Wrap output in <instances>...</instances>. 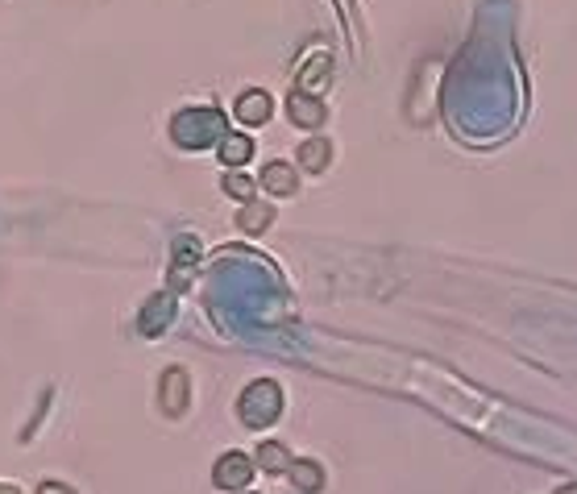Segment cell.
Segmentation results:
<instances>
[{
  "label": "cell",
  "mask_w": 577,
  "mask_h": 494,
  "mask_svg": "<svg viewBox=\"0 0 577 494\" xmlns=\"http://www.w3.org/2000/svg\"><path fill=\"white\" fill-rule=\"evenodd\" d=\"M262 187H266V196H299V171L291 162H266Z\"/></svg>",
  "instance_id": "obj_4"
},
{
  "label": "cell",
  "mask_w": 577,
  "mask_h": 494,
  "mask_svg": "<svg viewBox=\"0 0 577 494\" xmlns=\"http://www.w3.org/2000/svg\"><path fill=\"white\" fill-rule=\"evenodd\" d=\"M328 71H333V63L324 59V54H316V59L299 71V88L295 92H308V96H320V88H324V79H328Z\"/></svg>",
  "instance_id": "obj_10"
},
{
  "label": "cell",
  "mask_w": 577,
  "mask_h": 494,
  "mask_svg": "<svg viewBox=\"0 0 577 494\" xmlns=\"http://www.w3.org/2000/svg\"><path fill=\"white\" fill-rule=\"evenodd\" d=\"M171 133H175V142L179 146H187V150H204V146H212L216 137L225 133V117L216 113V108H191V113H179L175 117V125H171Z\"/></svg>",
  "instance_id": "obj_2"
},
{
  "label": "cell",
  "mask_w": 577,
  "mask_h": 494,
  "mask_svg": "<svg viewBox=\"0 0 577 494\" xmlns=\"http://www.w3.org/2000/svg\"><path fill=\"white\" fill-rule=\"evenodd\" d=\"M38 494H75L71 486H63V482H42L38 486Z\"/></svg>",
  "instance_id": "obj_16"
},
{
  "label": "cell",
  "mask_w": 577,
  "mask_h": 494,
  "mask_svg": "<svg viewBox=\"0 0 577 494\" xmlns=\"http://www.w3.org/2000/svg\"><path fill=\"white\" fill-rule=\"evenodd\" d=\"M0 494H17V486H0Z\"/></svg>",
  "instance_id": "obj_18"
},
{
  "label": "cell",
  "mask_w": 577,
  "mask_h": 494,
  "mask_svg": "<svg viewBox=\"0 0 577 494\" xmlns=\"http://www.w3.org/2000/svg\"><path fill=\"white\" fill-rule=\"evenodd\" d=\"M258 465H262L266 474H287V470H291V453H287L283 445H274V441H262Z\"/></svg>",
  "instance_id": "obj_12"
},
{
  "label": "cell",
  "mask_w": 577,
  "mask_h": 494,
  "mask_svg": "<svg viewBox=\"0 0 577 494\" xmlns=\"http://www.w3.org/2000/svg\"><path fill=\"white\" fill-rule=\"evenodd\" d=\"M225 191H229L233 200H241V204H250V200H254V183L245 179L241 171H229V175H225Z\"/></svg>",
  "instance_id": "obj_15"
},
{
  "label": "cell",
  "mask_w": 577,
  "mask_h": 494,
  "mask_svg": "<svg viewBox=\"0 0 577 494\" xmlns=\"http://www.w3.org/2000/svg\"><path fill=\"white\" fill-rule=\"evenodd\" d=\"M162 320H171V299H167V295H158L154 304L142 312V333H146V337L162 333Z\"/></svg>",
  "instance_id": "obj_14"
},
{
  "label": "cell",
  "mask_w": 577,
  "mask_h": 494,
  "mask_svg": "<svg viewBox=\"0 0 577 494\" xmlns=\"http://www.w3.org/2000/svg\"><path fill=\"white\" fill-rule=\"evenodd\" d=\"M557 494H577V482H569V486H561Z\"/></svg>",
  "instance_id": "obj_17"
},
{
  "label": "cell",
  "mask_w": 577,
  "mask_h": 494,
  "mask_svg": "<svg viewBox=\"0 0 577 494\" xmlns=\"http://www.w3.org/2000/svg\"><path fill=\"white\" fill-rule=\"evenodd\" d=\"M250 154H254V142L245 133H225L221 137V162H229L233 171L241 167V162H250Z\"/></svg>",
  "instance_id": "obj_9"
},
{
  "label": "cell",
  "mask_w": 577,
  "mask_h": 494,
  "mask_svg": "<svg viewBox=\"0 0 577 494\" xmlns=\"http://www.w3.org/2000/svg\"><path fill=\"white\" fill-rule=\"evenodd\" d=\"M287 113H291V121H295L299 129H320V125H324V117H328V108L320 104V96L295 92V96L287 100Z\"/></svg>",
  "instance_id": "obj_5"
},
{
  "label": "cell",
  "mask_w": 577,
  "mask_h": 494,
  "mask_svg": "<svg viewBox=\"0 0 577 494\" xmlns=\"http://www.w3.org/2000/svg\"><path fill=\"white\" fill-rule=\"evenodd\" d=\"M270 113H274V100H270L262 88H250V92L237 100V108H233V117H237L241 125H266Z\"/></svg>",
  "instance_id": "obj_6"
},
{
  "label": "cell",
  "mask_w": 577,
  "mask_h": 494,
  "mask_svg": "<svg viewBox=\"0 0 577 494\" xmlns=\"http://www.w3.org/2000/svg\"><path fill=\"white\" fill-rule=\"evenodd\" d=\"M299 162H304L308 171H324L328 162H333V142H328V137H308V142L299 146Z\"/></svg>",
  "instance_id": "obj_8"
},
{
  "label": "cell",
  "mask_w": 577,
  "mask_h": 494,
  "mask_svg": "<svg viewBox=\"0 0 577 494\" xmlns=\"http://www.w3.org/2000/svg\"><path fill=\"white\" fill-rule=\"evenodd\" d=\"M162 407H167V416H183L187 411V374L183 370L162 374Z\"/></svg>",
  "instance_id": "obj_7"
},
{
  "label": "cell",
  "mask_w": 577,
  "mask_h": 494,
  "mask_svg": "<svg viewBox=\"0 0 577 494\" xmlns=\"http://www.w3.org/2000/svg\"><path fill=\"white\" fill-rule=\"evenodd\" d=\"M254 470H258V465L250 461V457H245V453H225L221 461H216V470H212V482L216 486H221V490H237V486H245V482H250L254 478Z\"/></svg>",
  "instance_id": "obj_3"
},
{
  "label": "cell",
  "mask_w": 577,
  "mask_h": 494,
  "mask_svg": "<svg viewBox=\"0 0 577 494\" xmlns=\"http://www.w3.org/2000/svg\"><path fill=\"white\" fill-rule=\"evenodd\" d=\"M291 482L299 486V490H304V494H316L320 490V482H324V474H320V465L316 461H299V465H291Z\"/></svg>",
  "instance_id": "obj_13"
},
{
  "label": "cell",
  "mask_w": 577,
  "mask_h": 494,
  "mask_svg": "<svg viewBox=\"0 0 577 494\" xmlns=\"http://www.w3.org/2000/svg\"><path fill=\"white\" fill-rule=\"evenodd\" d=\"M279 411H283V391H279V382H270V378L250 382L241 403H237V416L245 428H266V424L279 420Z\"/></svg>",
  "instance_id": "obj_1"
},
{
  "label": "cell",
  "mask_w": 577,
  "mask_h": 494,
  "mask_svg": "<svg viewBox=\"0 0 577 494\" xmlns=\"http://www.w3.org/2000/svg\"><path fill=\"white\" fill-rule=\"evenodd\" d=\"M270 221H274V208H270L266 200H250V204L241 208V229H245V233L258 237V233H266Z\"/></svg>",
  "instance_id": "obj_11"
}]
</instances>
